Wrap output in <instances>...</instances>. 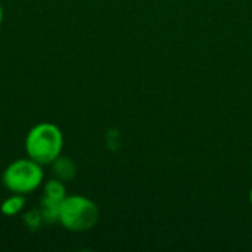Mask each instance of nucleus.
Instances as JSON below:
<instances>
[{"label": "nucleus", "mask_w": 252, "mask_h": 252, "mask_svg": "<svg viewBox=\"0 0 252 252\" xmlns=\"http://www.w3.org/2000/svg\"><path fill=\"white\" fill-rule=\"evenodd\" d=\"M25 154L28 158L44 165H50L63 149L62 130L49 121L38 123L30 128L25 136Z\"/></svg>", "instance_id": "1"}, {"label": "nucleus", "mask_w": 252, "mask_h": 252, "mask_svg": "<svg viewBox=\"0 0 252 252\" xmlns=\"http://www.w3.org/2000/svg\"><path fill=\"white\" fill-rule=\"evenodd\" d=\"M100 219L94 201L83 195H68L59 207L58 223L68 232L83 233L92 230Z\"/></svg>", "instance_id": "2"}, {"label": "nucleus", "mask_w": 252, "mask_h": 252, "mask_svg": "<svg viewBox=\"0 0 252 252\" xmlns=\"http://www.w3.org/2000/svg\"><path fill=\"white\" fill-rule=\"evenodd\" d=\"M1 183L10 193L30 195L44 183L43 165L28 157L15 159L3 170Z\"/></svg>", "instance_id": "3"}, {"label": "nucleus", "mask_w": 252, "mask_h": 252, "mask_svg": "<svg viewBox=\"0 0 252 252\" xmlns=\"http://www.w3.org/2000/svg\"><path fill=\"white\" fill-rule=\"evenodd\" d=\"M52 171H53V176L61 179L62 182H69L75 177L77 174V165L75 162L65 157V155H59L52 164Z\"/></svg>", "instance_id": "4"}, {"label": "nucleus", "mask_w": 252, "mask_h": 252, "mask_svg": "<svg viewBox=\"0 0 252 252\" xmlns=\"http://www.w3.org/2000/svg\"><path fill=\"white\" fill-rule=\"evenodd\" d=\"M66 196H68L66 186H65V182H62L61 179L53 177L43 183V198L58 202V204H62V201Z\"/></svg>", "instance_id": "5"}, {"label": "nucleus", "mask_w": 252, "mask_h": 252, "mask_svg": "<svg viewBox=\"0 0 252 252\" xmlns=\"http://www.w3.org/2000/svg\"><path fill=\"white\" fill-rule=\"evenodd\" d=\"M25 195L10 193L0 205V213L6 217H16L25 210Z\"/></svg>", "instance_id": "6"}, {"label": "nucleus", "mask_w": 252, "mask_h": 252, "mask_svg": "<svg viewBox=\"0 0 252 252\" xmlns=\"http://www.w3.org/2000/svg\"><path fill=\"white\" fill-rule=\"evenodd\" d=\"M59 207H61V204L53 202V201H49L46 198H41L38 210H40V214H41L43 221L46 224H55V223H58V220H59Z\"/></svg>", "instance_id": "7"}, {"label": "nucleus", "mask_w": 252, "mask_h": 252, "mask_svg": "<svg viewBox=\"0 0 252 252\" xmlns=\"http://www.w3.org/2000/svg\"><path fill=\"white\" fill-rule=\"evenodd\" d=\"M24 224L30 229V230H38L41 227V224H44L43 217L40 214V210H30L22 216Z\"/></svg>", "instance_id": "8"}, {"label": "nucleus", "mask_w": 252, "mask_h": 252, "mask_svg": "<svg viewBox=\"0 0 252 252\" xmlns=\"http://www.w3.org/2000/svg\"><path fill=\"white\" fill-rule=\"evenodd\" d=\"M3 16H4V12H3V6H1V3H0V25H1V22H3Z\"/></svg>", "instance_id": "9"}, {"label": "nucleus", "mask_w": 252, "mask_h": 252, "mask_svg": "<svg viewBox=\"0 0 252 252\" xmlns=\"http://www.w3.org/2000/svg\"><path fill=\"white\" fill-rule=\"evenodd\" d=\"M250 201H251V204H252V188H251V192H250Z\"/></svg>", "instance_id": "10"}]
</instances>
